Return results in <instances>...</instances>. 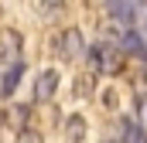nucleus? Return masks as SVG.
Segmentation results:
<instances>
[{"mask_svg":"<svg viewBox=\"0 0 147 143\" xmlns=\"http://www.w3.org/2000/svg\"><path fill=\"white\" fill-rule=\"evenodd\" d=\"M89 68L106 72V75H120L123 72V51L113 44H92L89 48Z\"/></svg>","mask_w":147,"mask_h":143,"instance_id":"f257e3e1","label":"nucleus"},{"mask_svg":"<svg viewBox=\"0 0 147 143\" xmlns=\"http://www.w3.org/2000/svg\"><path fill=\"white\" fill-rule=\"evenodd\" d=\"M51 48H55V55L62 58V61H79L82 55H86V37L79 27H65L62 34L51 41Z\"/></svg>","mask_w":147,"mask_h":143,"instance_id":"f03ea898","label":"nucleus"},{"mask_svg":"<svg viewBox=\"0 0 147 143\" xmlns=\"http://www.w3.org/2000/svg\"><path fill=\"white\" fill-rule=\"evenodd\" d=\"M21 31H14V27H3L0 31V65H14V61H21Z\"/></svg>","mask_w":147,"mask_h":143,"instance_id":"7ed1b4c3","label":"nucleus"},{"mask_svg":"<svg viewBox=\"0 0 147 143\" xmlns=\"http://www.w3.org/2000/svg\"><path fill=\"white\" fill-rule=\"evenodd\" d=\"M58 85H62V75H58L55 68L38 72V78H34V99L51 102V99H55V92H58Z\"/></svg>","mask_w":147,"mask_h":143,"instance_id":"20e7f679","label":"nucleus"},{"mask_svg":"<svg viewBox=\"0 0 147 143\" xmlns=\"http://www.w3.org/2000/svg\"><path fill=\"white\" fill-rule=\"evenodd\" d=\"M106 14H110L116 24H130L134 14H137V3L134 0H106Z\"/></svg>","mask_w":147,"mask_h":143,"instance_id":"39448f33","label":"nucleus"},{"mask_svg":"<svg viewBox=\"0 0 147 143\" xmlns=\"http://www.w3.org/2000/svg\"><path fill=\"white\" fill-rule=\"evenodd\" d=\"M120 136H123V143H147V126L134 116V119H123L120 123Z\"/></svg>","mask_w":147,"mask_h":143,"instance_id":"423d86ee","label":"nucleus"},{"mask_svg":"<svg viewBox=\"0 0 147 143\" xmlns=\"http://www.w3.org/2000/svg\"><path fill=\"white\" fill-rule=\"evenodd\" d=\"M21 72H24V65H21V61L7 65L3 82H0V96H3V99H10V96H14V89H17V82H21Z\"/></svg>","mask_w":147,"mask_h":143,"instance_id":"0eeeda50","label":"nucleus"},{"mask_svg":"<svg viewBox=\"0 0 147 143\" xmlns=\"http://www.w3.org/2000/svg\"><path fill=\"white\" fill-rule=\"evenodd\" d=\"M120 44H123V51H127V55H137V58H144V55H147V48H144V37L137 34V31H127Z\"/></svg>","mask_w":147,"mask_h":143,"instance_id":"6e6552de","label":"nucleus"},{"mask_svg":"<svg viewBox=\"0 0 147 143\" xmlns=\"http://www.w3.org/2000/svg\"><path fill=\"white\" fill-rule=\"evenodd\" d=\"M65 136H69V143H82V140H86V119H82V116H69Z\"/></svg>","mask_w":147,"mask_h":143,"instance_id":"1a4fd4ad","label":"nucleus"},{"mask_svg":"<svg viewBox=\"0 0 147 143\" xmlns=\"http://www.w3.org/2000/svg\"><path fill=\"white\" fill-rule=\"evenodd\" d=\"M69 7V0H38V14L41 17H62Z\"/></svg>","mask_w":147,"mask_h":143,"instance_id":"9d476101","label":"nucleus"},{"mask_svg":"<svg viewBox=\"0 0 147 143\" xmlns=\"http://www.w3.org/2000/svg\"><path fill=\"white\" fill-rule=\"evenodd\" d=\"M99 102H103V106H106V109H116V106H120V96H116L113 89H106V92L99 96Z\"/></svg>","mask_w":147,"mask_h":143,"instance_id":"9b49d317","label":"nucleus"},{"mask_svg":"<svg viewBox=\"0 0 147 143\" xmlns=\"http://www.w3.org/2000/svg\"><path fill=\"white\" fill-rule=\"evenodd\" d=\"M137 119L147 126V96H137Z\"/></svg>","mask_w":147,"mask_h":143,"instance_id":"f8f14e48","label":"nucleus"},{"mask_svg":"<svg viewBox=\"0 0 147 143\" xmlns=\"http://www.w3.org/2000/svg\"><path fill=\"white\" fill-rule=\"evenodd\" d=\"M21 143H41V140H38L34 133H21Z\"/></svg>","mask_w":147,"mask_h":143,"instance_id":"ddd939ff","label":"nucleus"},{"mask_svg":"<svg viewBox=\"0 0 147 143\" xmlns=\"http://www.w3.org/2000/svg\"><path fill=\"white\" fill-rule=\"evenodd\" d=\"M140 24L147 27V3H140Z\"/></svg>","mask_w":147,"mask_h":143,"instance_id":"4468645a","label":"nucleus"}]
</instances>
